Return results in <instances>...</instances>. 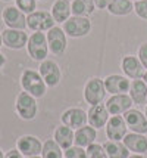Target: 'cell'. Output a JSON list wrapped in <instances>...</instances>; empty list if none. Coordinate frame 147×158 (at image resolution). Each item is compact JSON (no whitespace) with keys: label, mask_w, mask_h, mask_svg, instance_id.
<instances>
[{"label":"cell","mask_w":147,"mask_h":158,"mask_svg":"<svg viewBox=\"0 0 147 158\" xmlns=\"http://www.w3.org/2000/svg\"><path fill=\"white\" fill-rule=\"evenodd\" d=\"M85 151H87V158H109L105 148H103V145L96 143V142L90 145L88 148H85Z\"/></svg>","instance_id":"28"},{"label":"cell","mask_w":147,"mask_h":158,"mask_svg":"<svg viewBox=\"0 0 147 158\" xmlns=\"http://www.w3.org/2000/svg\"><path fill=\"white\" fill-rule=\"evenodd\" d=\"M122 142L126 148L134 154H140V155H146L147 154V138L146 135H140V133H126V136L122 139Z\"/></svg>","instance_id":"19"},{"label":"cell","mask_w":147,"mask_h":158,"mask_svg":"<svg viewBox=\"0 0 147 158\" xmlns=\"http://www.w3.org/2000/svg\"><path fill=\"white\" fill-rule=\"evenodd\" d=\"M128 158H144L143 155H140V154H133V155H130Z\"/></svg>","instance_id":"36"},{"label":"cell","mask_w":147,"mask_h":158,"mask_svg":"<svg viewBox=\"0 0 147 158\" xmlns=\"http://www.w3.org/2000/svg\"><path fill=\"white\" fill-rule=\"evenodd\" d=\"M106 10L115 16H126L134 10V2H131V0H112Z\"/></svg>","instance_id":"26"},{"label":"cell","mask_w":147,"mask_h":158,"mask_svg":"<svg viewBox=\"0 0 147 158\" xmlns=\"http://www.w3.org/2000/svg\"><path fill=\"white\" fill-rule=\"evenodd\" d=\"M143 80H144V83L147 84V69L144 71V76H143Z\"/></svg>","instance_id":"37"},{"label":"cell","mask_w":147,"mask_h":158,"mask_svg":"<svg viewBox=\"0 0 147 158\" xmlns=\"http://www.w3.org/2000/svg\"><path fill=\"white\" fill-rule=\"evenodd\" d=\"M106 129V136L109 140H121L126 136V123L124 120V115H112L109 117L107 123L105 126Z\"/></svg>","instance_id":"10"},{"label":"cell","mask_w":147,"mask_h":158,"mask_svg":"<svg viewBox=\"0 0 147 158\" xmlns=\"http://www.w3.org/2000/svg\"><path fill=\"white\" fill-rule=\"evenodd\" d=\"M0 158H5V157H3V152H2V149H0Z\"/></svg>","instance_id":"40"},{"label":"cell","mask_w":147,"mask_h":158,"mask_svg":"<svg viewBox=\"0 0 147 158\" xmlns=\"http://www.w3.org/2000/svg\"><path fill=\"white\" fill-rule=\"evenodd\" d=\"M37 101L33 95H29L28 92H21L16 98V112L22 120H34L37 115Z\"/></svg>","instance_id":"5"},{"label":"cell","mask_w":147,"mask_h":158,"mask_svg":"<svg viewBox=\"0 0 147 158\" xmlns=\"http://www.w3.org/2000/svg\"><path fill=\"white\" fill-rule=\"evenodd\" d=\"M27 158H43V157H38V155H34V157H27Z\"/></svg>","instance_id":"39"},{"label":"cell","mask_w":147,"mask_h":158,"mask_svg":"<svg viewBox=\"0 0 147 158\" xmlns=\"http://www.w3.org/2000/svg\"><path fill=\"white\" fill-rule=\"evenodd\" d=\"M3 2H10V0H3Z\"/></svg>","instance_id":"43"},{"label":"cell","mask_w":147,"mask_h":158,"mask_svg":"<svg viewBox=\"0 0 147 158\" xmlns=\"http://www.w3.org/2000/svg\"><path fill=\"white\" fill-rule=\"evenodd\" d=\"M47 43H49V50L53 55H63L68 46V40H66V34L63 28L56 27V25L50 28L47 31Z\"/></svg>","instance_id":"8"},{"label":"cell","mask_w":147,"mask_h":158,"mask_svg":"<svg viewBox=\"0 0 147 158\" xmlns=\"http://www.w3.org/2000/svg\"><path fill=\"white\" fill-rule=\"evenodd\" d=\"M40 76L43 77L44 83L49 87H56L62 80V71L59 68L57 62L52 61V59H44L40 64V69H38Z\"/></svg>","instance_id":"7"},{"label":"cell","mask_w":147,"mask_h":158,"mask_svg":"<svg viewBox=\"0 0 147 158\" xmlns=\"http://www.w3.org/2000/svg\"><path fill=\"white\" fill-rule=\"evenodd\" d=\"M71 10L72 16H90L96 10V5L93 0H72Z\"/></svg>","instance_id":"25"},{"label":"cell","mask_w":147,"mask_h":158,"mask_svg":"<svg viewBox=\"0 0 147 158\" xmlns=\"http://www.w3.org/2000/svg\"><path fill=\"white\" fill-rule=\"evenodd\" d=\"M62 124L71 127L72 130H77L79 127H83L88 123V118H87V112L81 108H68L62 114Z\"/></svg>","instance_id":"15"},{"label":"cell","mask_w":147,"mask_h":158,"mask_svg":"<svg viewBox=\"0 0 147 158\" xmlns=\"http://www.w3.org/2000/svg\"><path fill=\"white\" fill-rule=\"evenodd\" d=\"M56 21L47 10H35L27 16V27L33 31H49L55 27Z\"/></svg>","instance_id":"6"},{"label":"cell","mask_w":147,"mask_h":158,"mask_svg":"<svg viewBox=\"0 0 147 158\" xmlns=\"http://www.w3.org/2000/svg\"><path fill=\"white\" fill-rule=\"evenodd\" d=\"M146 105H147V103H146Z\"/></svg>","instance_id":"45"},{"label":"cell","mask_w":147,"mask_h":158,"mask_svg":"<svg viewBox=\"0 0 147 158\" xmlns=\"http://www.w3.org/2000/svg\"><path fill=\"white\" fill-rule=\"evenodd\" d=\"M2 18L7 25V28H14V30H25L27 28V16L16 6L5 7Z\"/></svg>","instance_id":"14"},{"label":"cell","mask_w":147,"mask_h":158,"mask_svg":"<svg viewBox=\"0 0 147 158\" xmlns=\"http://www.w3.org/2000/svg\"><path fill=\"white\" fill-rule=\"evenodd\" d=\"M103 148H105V151L109 158H128L130 157V149L121 140H107V142L103 143Z\"/></svg>","instance_id":"24"},{"label":"cell","mask_w":147,"mask_h":158,"mask_svg":"<svg viewBox=\"0 0 147 158\" xmlns=\"http://www.w3.org/2000/svg\"><path fill=\"white\" fill-rule=\"evenodd\" d=\"M5 158H22V154L18 149H10V151L7 152Z\"/></svg>","instance_id":"34"},{"label":"cell","mask_w":147,"mask_h":158,"mask_svg":"<svg viewBox=\"0 0 147 158\" xmlns=\"http://www.w3.org/2000/svg\"><path fill=\"white\" fill-rule=\"evenodd\" d=\"M43 158H62V148L56 143L55 139H49L43 145Z\"/></svg>","instance_id":"27"},{"label":"cell","mask_w":147,"mask_h":158,"mask_svg":"<svg viewBox=\"0 0 147 158\" xmlns=\"http://www.w3.org/2000/svg\"><path fill=\"white\" fill-rule=\"evenodd\" d=\"M65 158H87V151L81 146L72 145L71 148L65 149Z\"/></svg>","instance_id":"30"},{"label":"cell","mask_w":147,"mask_h":158,"mask_svg":"<svg viewBox=\"0 0 147 158\" xmlns=\"http://www.w3.org/2000/svg\"><path fill=\"white\" fill-rule=\"evenodd\" d=\"M74 135H75V131L72 130L71 127L62 124V126H59L56 130H55L53 139L56 140V143L65 151V149H68V148H71L74 145Z\"/></svg>","instance_id":"22"},{"label":"cell","mask_w":147,"mask_h":158,"mask_svg":"<svg viewBox=\"0 0 147 158\" xmlns=\"http://www.w3.org/2000/svg\"><path fill=\"white\" fill-rule=\"evenodd\" d=\"M3 44V39H2V34H0V46Z\"/></svg>","instance_id":"38"},{"label":"cell","mask_w":147,"mask_h":158,"mask_svg":"<svg viewBox=\"0 0 147 158\" xmlns=\"http://www.w3.org/2000/svg\"><path fill=\"white\" fill-rule=\"evenodd\" d=\"M133 102L135 105H144L147 103V84L144 83L143 78H138V80H133L131 81V89H130V93H128Z\"/></svg>","instance_id":"23"},{"label":"cell","mask_w":147,"mask_h":158,"mask_svg":"<svg viewBox=\"0 0 147 158\" xmlns=\"http://www.w3.org/2000/svg\"><path fill=\"white\" fill-rule=\"evenodd\" d=\"M122 71L128 78H133V80H138L143 78L144 76V65L141 64V61L138 59V56H133V55H126L122 58Z\"/></svg>","instance_id":"16"},{"label":"cell","mask_w":147,"mask_h":158,"mask_svg":"<svg viewBox=\"0 0 147 158\" xmlns=\"http://www.w3.org/2000/svg\"><path fill=\"white\" fill-rule=\"evenodd\" d=\"M16 148L25 157H34V155L41 154V151H43V145L40 142V139H37L35 136H29V135L21 136V138L18 139Z\"/></svg>","instance_id":"18"},{"label":"cell","mask_w":147,"mask_h":158,"mask_svg":"<svg viewBox=\"0 0 147 158\" xmlns=\"http://www.w3.org/2000/svg\"><path fill=\"white\" fill-rule=\"evenodd\" d=\"M106 87L103 78L99 77H93L84 86V99L87 103H90V106L93 105H99L105 101L106 98Z\"/></svg>","instance_id":"4"},{"label":"cell","mask_w":147,"mask_h":158,"mask_svg":"<svg viewBox=\"0 0 147 158\" xmlns=\"http://www.w3.org/2000/svg\"><path fill=\"white\" fill-rule=\"evenodd\" d=\"M50 14L57 24H63L65 21H68L72 16L71 2L69 0H55V3L52 5V9H50Z\"/></svg>","instance_id":"21"},{"label":"cell","mask_w":147,"mask_h":158,"mask_svg":"<svg viewBox=\"0 0 147 158\" xmlns=\"http://www.w3.org/2000/svg\"><path fill=\"white\" fill-rule=\"evenodd\" d=\"M144 115H146V118H147V106H146V111H144Z\"/></svg>","instance_id":"41"},{"label":"cell","mask_w":147,"mask_h":158,"mask_svg":"<svg viewBox=\"0 0 147 158\" xmlns=\"http://www.w3.org/2000/svg\"><path fill=\"white\" fill-rule=\"evenodd\" d=\"M138 59L141 61V64L144 65V68L147 69V41L143 43L138 49Z\"/></svg>","instance_id":"32"},{"label":"cell","mask_w":147,"mask_h":158,"mask_svg":"<svg viewBox=\"0 0 147 158\" xmlns=\"http://www.w3.org/2000/svg\"><path fill=\"white\" fill-rule=\"evenodd\" d=\"M21 84L22 89L25 92H28L29 95L37 99V98H43L46 95V89L47 84L44 83L43 77L40 76V73H37L34 69H25L21 76Z\"/></svg>","instance_id":"1"},{"label":"cell","mask_w":147,"mask_h":158,"mask_svg":"<svg viewBox=\"0 0 147 158\" xmlns=\"http://www.w3.org/2000/svg\"><path fill=\"white\" fill-rule=\"evenodd\" d=\"M2 39H3V44L9 49L14 50H19L24 46H27L28 43V35L24 30H14V28H6L2 33Z\"/></svg>","instance_id":"13"},{"label":"cell","mask_w":147,"mask_h":158,"mask_svg":"<svg viewBox=\"0 0 147 158\" xmlns=\"http://www.w3.org/2000/svg\"><path fill=\"white\" fill-rule=\"evenodd\" d=\"M5 64H6V58H5V56L0 53V68H2V67H3Z\"/></svg>","instance_id":"35"},{"label":"cell","mask_w":147,"mask_h":158,"mask_svg":"<svg viewBox=\"0 0 147 158\" xmlns=\"http://www.w3.org/2000/svg\"><path fill=\"white\" fill-rule=\"evenodd\" d=\"M93 2H94V5H96V9H107L109 3H110L112 0H93Z\"/></svg>","instance_id":"33"},{"label":"cell","mask_w":147,"mask_h":158,"mask_svg":"<svg viewBox=\"0 0 147 158\" xmlns=\"http://www.w3.org/2000/svg\"><path fill=\"white\" fill-rule=\"evenodd\" d=\"M63 31L68 37L79 39L90 34L91 31V21L88 16H71L68 21L63 22Z\"/></svg>","instance_id":"3"},{"label":"cell","mask_w":147,"mask_h":158,"mask_svg":"<svg viewBox=\"0 0 147 158\" xmlns=\"http://www.w3.org/2000/svg\"><path fill=\"white\" fill-rule=\"evenodd\" d=\"M97 139V130L91 126H83L75 130L74 135V143L81 148H88L90 145H93Z\"/></svg>","instance_id":"20"},{"label":"cell","mask_w":147,"mask_h":158,"mask_svg":"<svg viewBox=\"0 0 147 158\" xmlns=\"http://www.w3.org/2000/svg\"><path fill=\"white\" fill-rule=\"evenodd\" d=\"M122 115H124V120L126 123V127L133 133H140V135L147 133V118L140 110L131 108Z\"/></svg>","instance_id":"12"},{"label":"cell","mask_w":147,"mask_h":158,"mask_svg":"<svg viewBox=\"0 0 147 158\" xmlns=\"http://www.w3.org/2000/svg\"><path fill=\"white\" fill-rule=\"evenodd\" d=\"M133 99L126 93H121V95H112L106 101V108L109 111L110 115H122L125 114L128 110L133 108Z\"/></svg>","instance_id":"9"},{"label":"cell","mask_w":147,"mask_h":158,"mask_svg":"<svg viewBox=\"0 0 147 158\" xmlns=\"http://www.w3.org/2000/svg\"><path fill=\"white\" fill-rule=\"evenodd\" d=\"M109 111L106 108V105L99 103V105H93L90 110L87 111V118H88V126L94 127L96 130L105 127L107 120H109Z\"/></svg>","instance_id":"17"},{"label":"cell","mask_w":147,"mask_h":158,"mask_svg":"<svg viewBox=\"0 0 147 158\" xmlns=\"http://www.w3.org/2000/svg\"><path fill=\"white\" fill-rule=\"evenodd\" d=\"M131 2H134V3H135V2H138V0H131Z\"/></svg>","instance_id":"42"},{"label":"cell","mask_w":147,"mask_h":158,"mask_svg":"<svg viewBox=\"0 0 147 158\" xmlns=\"http://www.w3.org/2000/svg\"><path fill=\"white\" fill-rule=\"evenodd\" d=\"M27 49H28V55L31 56L33 61L43 62L44 59H47V55H49L47 35L44 34V33H41V31L33 33L28 39Z\"/></svg>","instance_id":"2"},{"label":"cell","mask_w":147,"mask_h":158,"mask_svg":"<svg viewBox=\"0 0 147 158\" xmlns=\"http://www.w3.org/2000/svg\"><path fill=\"white\" fill-rule=\"evenodd\" d=\"M134 12L140 16L141 19L147 21V0H138L134 3Z\"/></svg>","instance_id":"31"},{"label":"cell","mask_w":147,"mask_h":158,"mask_svg":"<svg viewBox=\"0 0 147 158\" xmlns=\"http://www.w3.org/2000/svg\"><path fill=\"white\" fill-rule=\"evenodd\" d=\"M106 92L110 95H121V93H130L131 89V80L126 76H119V74H110L103 78Z\"/></svg>","instance_id":"11"},{"label":"cell","mask_w":147,"mask_h":158,"mask_svg":"<svg viewBox=\"0 0 147 158\" xmlns=\"http://www.w3.org/2000/svg\"><path fill=\"white\" fill-rule=\"evenodd\" d=\"M40 2H44V0H40Z\"/></svg>","instance_id":"44"},{"label":"cell","mask_w":147,"mask_h":158,"mask_svg":"<svg viewBox=\"0 0 147 158\" xmlns=\"http://www.w3.org/2000/svg\"><path fill=\"white\" fill-rule=\"evenodd\" d=\"M16 7L21 9L24 14H33L37 9V0H15Z\"/></svg>","instance_id":"29"}]
</instances>
